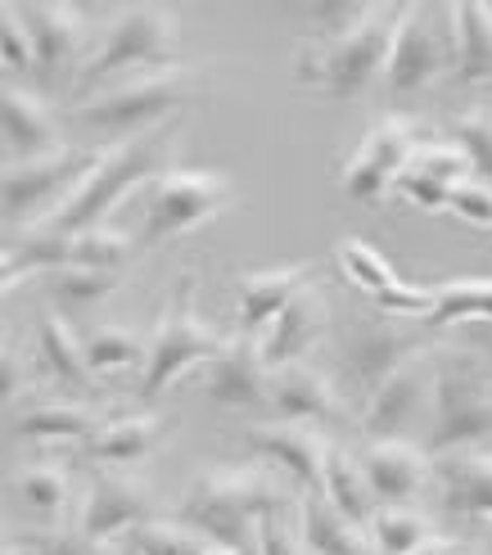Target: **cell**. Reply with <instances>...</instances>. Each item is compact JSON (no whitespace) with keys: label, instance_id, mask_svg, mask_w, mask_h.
<instances>
[{"label":"cell","instance_id":"1","mask_svg":"<svg viewBox=\"0 0 492 555\" xmlns=\"http://www.w3.org/2000/svg\"><path fill=\"white\" fill-rule=\"evenodd\" d=\"M289 483H281L262 465H208L177 502V519L204 533L212 546L239 555H258V533L267 519L294 506Z\"/></svg>","mask_w":492,"mask_h":555},{"label":"cell","instance_id":"2","mask_svg":"<svg viewBox=\"0 0 492 555\" xmlns=\"http://www.w3.org/2000/svg\"><path fill=\"white\" fill-rule=\"evenodd\" d=\"M172 145H177V122H163L154 131H141L131 141H118L114 150L100 154V168L81 181V190L64 208H54L41 227L60 231V235H81L108 227V212H114L135 185H150L154 177H163L172 168Z\"/></svg>","mask_w":492,"mask_h":555},{"label":"cell","instance_id":"3","mask_svg":"<svg viewBox=\"0 0 492 555\" xmlns=\"http://www.w3.org/2000/svg\"><path fill=\"white\" fill-rule=\"evenodd\" d=\"M177 41H181V18L163 5H135L118 14L104 33L91 41L87 60H81L73 77V104L91 100L95 91L114 87V81L131 73H150V68H172L177 60Z\"/></svg>","mask_w":492,"mask_h":555},{"label":"cell","instance_id":"4","mask_svg":"<svg viewBox=\"0 0 492 555\" xmlns=\"http://www.w3.org/2000/svg\"><path fill=\"white\" fill-rule=\"evenodd\" d=\"M492 438V371L479 348L433 352V411H429V456L470 452Z\"/></svg>","mask_w":492,"mask_h":555},{"label":"cell","instance_id":"5","mask_svg":"<svg viewBox=\"0 0 492 555\" xmlns=\"http://www.w3.org/2000/svg\"><path fill=\"white\" fill-rule=\"evenodd\" d=\"M199 87V73L172 64V68H150V73H131L114 87L95 91L91 100L73 104V122L81 131H95V135H131L154 131L163 122H177V114L190 104Z\"/></svg>","mask_w":492,"mask_h":555},{"label":"cell","instance_id":"6","mask_svg":"<svg viewBox=\"0 0 492 555\" xmlns=\"http://www.w3.org/2000/svg\"><path fill=\"white\" fill-rule=\"evenodd\" d=\"M402 10L406 5H379L358 33H348L339 41H308L298 50V81L316 87L335 100H362L371 95L375 81H385L389 73V54L402 27Z\"/></svg>","mask_w":492,"mask_h":555},{"label":"cell","instance_id":"7","mask_svg":"<svg viewBox=\"0 0 492 555\" xmlns=\"http://www.w3.org/2000/svg\"><path fill=\"white\" fill-rule=\"evenodd\" d=\"M195 289H199L195 271H185L177 281V289H172V298L163 302V312H158L154 339H150V362H145V375H141V398L145 402H158L185 371L217 362L231 344L222 330L199 317Z\"/></svg>","mask_w":492,"mask_h":555},{"label":"cell","instance_id":"8","mask_svg":"<svg viewBox=\"0 0 492 555\" xmlns=\"http://www.w3.org/2000/svg\"><path fill=\"white\" fill-rule=\"evenodd\" d=\"M235 204L239 190L226 172L168 168L141 190V248H158L190 231H204L212 217H222Z\"/></svg>","mask_w":492,"mask_h":555},{"label":"cell","instance_id":"9","mask_svg":"<svg viewBox=\"0 0 492 555\" xmlns=\"http://www.w3.org/2000/svg\"><path fill=\"white\" fill-rule=\"evenodd\" d=\"M104 150H54L27 163H5V235H23V227L33 221L41 208H64L73 194L81 190L95 168H100ZM46 212V217H50Z\"/></svg>","mask_w":492,"mask_h":555},{"label":"cell","instance_id":"10","mask_svg":"<svg viewBox=\"0 0 492 555\" xmlns=\"http://www.w3.org/2000/svg\"><path fill=\"white\" fill-rule=\"evenodd\" d=\"M456 68V46H452V10L433 14L425 5H406L402 10V27L389 54V73L385 87L393 100H412L420 91H429L439 77H448Z\"/></svg>","mask_w":492,"mask_h":555},{"label":"cell","instance_id":"11","mask_svg":"<svg viewBox=\"0 0 492 555\" xmlns=\"http://www.w3.org/2000/svg\"><path fill=\"white\" fill-rule=\"evenodd\" d=\"M420 127L402 114H385L366 127V135L358 141V150L344 163V194L362 204H379L389 199L393 185L402 181V172L412 168V158L420 150Z\"/></svg>","mask_w":492,"mask_h":555},{"label":"cell","instance_id":"12","mask_svg":"<svg viewBox=\"0 0 492 555\" xmlns=\"http://www.w3.org/2000/svg\"><path fill=\"white\" fill-rule=\"evenodd\" d=\"M439 344L443 339L429 335L420 321H358L344 330L339 352H344L348 375L358 379L366 393H375L398 366H406L420 352H433Z\"/></svg>","mask_w":492,"mask_h":555},{"label":"cell","instance_id":"13","mask_svg":"<svg viewBox=\"0 0 492 555\" xmlns=\"http://www.w3.org/2000/svg\"><path fill=\"white\" fill-rule=\"evenodd\" d=\"M439 352V348H433ZM433 352L412 357L406 366H398L385 384L366 393V411H362V434L371 442L379 438H406L425 415L433 411ZM429 429V421H425Z\"/></svg>","mask_w":492,"mask_h":555},{"label":"cell","instance_id":"14","mask_svg":"<svg viewBox=\"0 0 492 555\" xmlns=\"http://www.w3.org/2000/svg\"><path fill=\"white\" fill-rule=\"evenodd\" d=\"M249 448L276 465L285 483H294L303 496H321L325 492V465H331V442L316 425H294V421H267V425H254L249 434Z\"/></svg>","mask_w":492,"mask_h":555},{"label":"cell","instance_id":"15","mask_svg":"<svg viewBox=\"0 0 492 555\" xmlns=\"http://www.w3.org/2000/svg\"><path fill=\"white\" fill-rule=\"evenodd\" d=\"M154 519V492L127 475H91L87 496H81V519L77 529L114 546L118 538H131L141 524Z\"/></svg>","mask_w":492,"mask_h":555},{"label":"cell","instance_id":"16","mask_svg":"<svg viewBox=\"0 0 492 555\" xmlns=\"http://www.w3.org/2000/svg\"><path fill=\"white\" fill-rule=\"evenodd\" d=\"M46 81H73L87 60V14L73 5H18Z\"/></svg>","mask_w":492,"mask_h":555},{"label":"cell","instance_id":"17","mask_svg":"<svg viewBox=\"0 0 492 555\" xmlns=\"http://www.w3.org/2000/svg\"><path fill=\"white\" fill-rule=\"evenodd\" d=\"M204 393L208 402L226 411H262L271 393V371L262 362V344L249 335H235L217 362L204 366Z\"/></svg>","mask_w":492,"mask_h":555},{"label":"cell","instance_id":"18","mask_svg":"<svg viewBox=\"0 0 492 555\" xmlns=\"http://www.w3.org/2000/svg\"><path fill=\"white\" fill-rule=\"evenodd\" d=\"M316 285V267L312 262H294V267H267V271H244L235 281L239 294V312H235V335L262 339L267 325L276 321L289 302Z\"/></svg>","mask_w":492,"mask_h":555},{"label":"cell","instance_id":"19","mask_svg":"<svg viewBox=\"0 0 492 555\" xmlns=\"http://www.w3.org/2000/svg\"><path fill=\"white\" fill-rule=\"evenodd\" d=\"M362 469L379 506H406L433 479V456L416 448L412 438H379V442H366Z\"/></svg>","mask_w":492,"mask_h":555},{"label":"cell","instance_id":"20","mask_svg":"<svg viewBox=\"0 0 492 555\" xmlns=\"http://www.w3.org/2000/svg\"><path fill=\"white\" fill-rule=\"evenodd\" d=\"M267 411L276 421H294V425H335L344 421V398L325 371L298 362L285 371H271Z\"/></svg>","mask_w":492,"mask_h":555},{"label":"cell","instance_id":"21","mask_svg":"<svg viewBox=\"0 0 492 555\" xmlns=\"http://www.w3.org/2000/svg\"><path fill=\"white\" fill-rule=\"evenodd\" d=\"M331 330V302L321 298L316 285H308L298 294L289 308L267 325V335L258 339L262 344V362L267 371H285V366H298L303 357L321 344V335Z\"/></svg>","mask_w":492,"mask_h":555},{"label":"cell","instance_id":"22","mask_svg":"<svg viewBox=\"0 0 492 555\" xmlns=\"http://www.w3.org/2000/svg\"><path fill=\"white\" fill-rule=\"evenodd\" d=\"M0 127H5V163H27V158L64 150L60 122H54V108L46 104V95L18 87V81H5Z\"/></svg>","mask_w":492,"mask_h":555},{"label":"cell","instance_id":"23","mask_svg":"<svg viewBox=\"0 0 492 555\" xmlns=\"http://www.w3.org/2000/svg\"><path fill=\"white\" fill-rule=\"evenodd\" d=\"M5 429L14 442L54 448V442H87L100 429V421L91 406H81L73 398H33L5 415Z\"/></svg>","mask_w":492,"mask_h":555},{"label":"cell","instance_id":"24","mask_svg":"<svg viewBox=\"0 0 492 555\" xmlns=\"http://www.w3.org/2000/svg\"><path fill=\"white\" fill-rule=\"evenodd\" d=\"M433 479H439L448 515L492 524V452L470 448V452L433 456Z\"/></svg>","mask_w":492,"mask_h":555},{"label":"cell","instance_id":"25","mask_svg":"<svg viewBox=\"0 0 492 555\" xmlns=\"http://www.w3.org/2000/svg\"><path fill=\"white\" fill-rule=\"evenodd\" d=\"M14 496L41 529H64V519L81 506V488L73 479V469L54 465V461H37V465L14 469Z\"/></svg>","mask_w":492,"mask_h":555},{"label":"cell","instance_id":"26","mask_svg":"<svg viewBox=\"0 0 492 555\" xmlns=\"http://www.w3.org/2000/svg\"><path fill=\"white\" fill-rule=\"evenodd\" d=\"M163 429H168V421H163L158 411L122 415V421L100 425L87 442H81V452H87V461H95V465H135L158 448Z\"/></svg>","mask_w":492,"mask_h":555},{"label":"cell","instance_id":"27","mask_svg":"<svg viewBox=\"0 0 492 555\" xmlns=\"http://www.w3.org/2000/svg\"><path fill=\"white\" fill-rule=\"evenodd\" d=\"M68 254H73V240L60 231H46V227L5 235V271H0V285H5V294H14L18 285L33 281V275L64 271Z\"/></svg>","mask_w":492,"mask_h":555},{"label":"cell","instance_id":"28","mask_svg":"<svg viewBox=\"0 0 492 555\" xmlns=\"http://www.w3.org/2000/svg\"><path fill=\"white\" fill-rule=\"evenodd\" d=\"M37 348H41V366L50 379H60L68 388H91V362H87V339H77V330L60 308H46L37 317Z\"/></svg>","mask_w":492,"mask_h":555},{"label":"cell","instance_id":"29","mask_svg":"<svg viewBox=\"0 0 492 555\" xmlns=\"http://www.w3.org/2000/svg\"><path fill=\"white\" fill-rule=\"evenodd\" d=\"M429 335H448L456 325H492V281L461 275V281L433 285V308L420 317Z\"/></svg>","mask_w":492,"mask_h":555},{"label":"cell","instance_id":"30","mask_svg":"<svg viewBox=\"0 0 492 555\" xmlns=\"http://www.w3.org/2000/svg\"><path fill=\"white\" fill-rule=\"evenodd\" d=\"M452 46L461 87L492 81V5H452Z\"/></svg>","mask_w":492,"mask_h":555},{"label":"cell","instance_id":"31","mask_svg":"<svg viewBox=\"0 0 492 555\" xmlns=\"http://www.w3.org/2000/svg\"><path fill=\"white\" fill-rule=\"evenodd\" d=\"M303 546L308 555H379L371 533L348 524L325 496H303Z\"/></svg>","mask_w":492,"mask_h":555},{"label":"cell","instance_id":"32","mask_svg":"<svg viewBox=\"0 0 492 555\" xmlns=\"http://www.w3.org/2000/svg\"><path fill=\"white\" fill-rule=\"evenodd\" d=\"M87 362H91L95 379H118V375H131V371L145 375L150 339L131 325H100L87 335Z\"/></svg>","mask_w":492,"mask_h":555},{"label":"cell","instance_id":"33","mask_svg":"<svg viewBox=\"0 0 492 555\" xmlns=\"http://www.w3.org/2000/svg\"><path fill=\"white\" fill-rule=\"evenodd\" d=\"M325 502H331L348 524H358V529H371V519L379 511L375 502V492H371V479H366V469L362 461H352L348 452H331V465H325Z\"/></svg>","mask_w":492,"mask_h":555},{"label":"cell","instance_id":"34","mask_svg":"<svg viewBox=\"0 0 492 555\" xmlns=\"http://www.w3.org/2000/svg\"><path fill=\"white\" fill-rule=\"evenodd\" d=\"M371 542L379 555H412L416 546H425L433 533V519L420 511H406V506H379L371 519Z\"/></svg>","mask_w":492,"mask_h":555},{"label":"cell","instance_id":"35","mask_svg":"<svg viewBox=\"0 0 492 555\" xmlns=\"http://www.w3.org/2000/svg\"><path fill=\"white\" fill-rule=\"evenodd\" d=\"M335 258H339V271L348 275V281L358 285L362 294H371V298H379V294H389L393 285H402V281H398V271H393V262L379 254L371 240H362V235L339 240Z\"/></svg>","mask_w":492,"mask_h":555},{"label":"cell","instance_id":"36","mask_svg":"<svg viewBox=\"0 0 492 555\" xmlns=\"http://www.w3.org/2000/svg\"><path fill=\"white\" fill-rule=\"evenodd\" d=\"M122 275L118 271H91V267H64L46 275V294L54 298V308H95L108 294H118Z\"/></svg>","mask_w":492,"mask_h":555},{"label":"cell","instance_id":"37","mask_svg":"<svg viewBox=\"0 0 492 555\" xmlns=\"http://www.w3.org/2000/svg\"><path fill=\"white\" fill-rule=\"evenodd\" d=\"M131 555H212V542L181 519H150L127 538Z\"/></svg>","mask_w":492,"mask_h":555},{"label":"cell","instance_id":"38","mask_svg":"<svg viewBox=\"0 0 492 555\" xmlns=\"http://www.w3.org/2000/svg\"><path fill=\"white\" fill-rule=\"evenodd\" d=\"M135 254V240L118 227H95V231H81L73 235V254L68 267H91V271H118L127 267Z\"/></svg>","mask_w":492,"mask_h":555},{"label":"cell","instance_id":"39","mask_svg":"<svg viewBox=\"0 0 492 555\" xmlns=\"http://www.w3.org/2000/svg\"><path fill=\"white\" fill-rule=\"evenodd\" d=\"M5 546L18 555H122L118 546H104L81 529H18L5 538Z\"/></svg>","mask_w":492,"mask_h":555},{"label":"cell","instance_id":"40","mask_svg":"<svg viewBox=\"0 0 492 555\" xmlns=\"http://www.w3.org/2000/svg\"><path fill=\"white\" fill-rule=\"evenodd\" d=\"M448 135L466 150L470 168H475V181L492 185V104H479V108H470V114H461L448 127Z\"/></svg>","mask_w":492,"mask_h":555},{"label":"cell","instance_id":"41","mask_svg":"<svg viewBox=\"0 0 492 555\" xmlns=\"http://www.w3.org/2000/svg\"><path fill=\"white\" fill-rule=\"evenodd\" d=\"M412 168L425 172V177H433V181H443L448 190L475 181L470 158H466V150L452 141V135H443V141H425V145L416 150V158H412Z\"/></svg>","mask_w":492,"mask_h":555},{"label":"cell","instance_id":"42","mask_svg":"<svg viewBox=\"0 0 492 555\" xmlns=\"http://www.w3.org/2000/svg\"><path fill=\"white\" fill-rule=\"evenodd\" d=\"M379 5H358V0H344V5H331V0H321V5L308 10V27H312V41H339L348 33H358V27L375 14Z\"/></svg>","mask_w":492,"mask_h":555},{"label":"cell","instance_id":"43","mask_svg":"<svg viewBox=\"0 0 492 555\" xmlns=\"http://www.w3.org/2000/svg\"><path fill=\"white\" fill-rule=\"evenodd\" d=\"M0 50H5V73H37V50L18 5L0 10Z\"/></svg>","mask_w":492,"mask_h":555},{"label":"cell","instance_id":"44","mask_svg":"<svg viewBox=\"0 0 492 555\" xmlns=\"http://www.w3.org/2000/svg\"><path fill=\"white\" fill-rule=\"evenodd\" d=\"M448 212H456L475 231H492V185H483V181L456 185L448 194Z\"/></svg>","mask_w":492,"mask_h":555},{"label":"cell","instance_id":"45","mask_svg":"<svg viewBox=\"0 0 492 555\" xmlns=\"http://www.w3.org/2000/svg\"><path fill=\"white\" fill-rule=\"evenodd\" d=\"M393 194H402L406 204H416V208H425V212H443L452 190H448L443 181H433V177L416 172V168H406V172H402V181L393 185Z\"/></svg>","mask_w":492,"mask_h":555},{"label":"cell","instance_id":"46","mask_svg":"<svg viewBox=\"0 0 492 555\" xmlns=\"http://www.w3.org/2000/svg\"><path fill=\"white\" fill-rule=\"evenodd\" d=\"M258 555H308V546H303V533H298L285 515H276V519L262 524Z\"/></svg>","mask_w":492,"mask_h":555},{"label":"cell","instance_id":"47","mask_svg":"<svg viewBox=\"0 0 492 555\" xmlns=\"http://www.w3.org/2000/svg\"><path fill=\"white\" fill-rule=\"evenodd\" d=\"M0 398H5V406H18V398H23V362L10 348L0 357Z\"/></svg>","mask_w":492,"mask_h":555},{"label":"cell","instance_id":"48","mask_svg":"<svg viewBox=\"0 0 492 555\" xmlns=\"http://www.w3.org/2000/svg\"><path fill=\"white\" fill-rule=\"evenodd\" d=\"M412 555H466V546H461L456 538H443V533H439V538H429L425 546H416Z\"/></svg>","mask_w":492,"mask_h":555},{"label":"cell","instance_id":"49","mask_svg":"<svg viewBox=\"0 0 492 555\" xmlns=\"http://www.w3.org/2000/svg\"><path fill=\"white\" fill-rule=\"evenodd\" d=\"M212 555H239V551H226V546H212Z\"/></svg>","mask_w":492,"mask_h":555},{"label":"cell","instance_id":"50","mask_svg":"<svg viewBox=\"0 0 492 555\" xmlns=\"http://www.w3.org/2000/svg\"><path fill=\"white\" fill-rule=\"evenodd\" d=\"M5 555H18V551H10V546H5Z\"/></svg>","mask_w":492,"mask_h":555}]
</instances>
